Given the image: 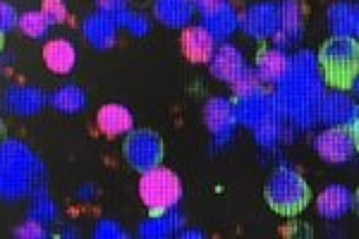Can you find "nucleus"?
Listing matches in <instances>:
<instances>
[{
  "mask_svg": "<svg viewBox=\"0 0 359 239\" xmlns=\"http://www.w3.org/2000/svg\"><path fill=\"white\" fill-rule=\"evenodd\" d=\"M48 179V168L27 142L3 139L0 142V201L17 203L29 199L32 189Z\"/></svg>",
  "mask_w": 359,
  "mask_h": 239,
  "instance_id": "nucleus-1",
  "label": "nucleus"
},
{
  "mask_svg": "<svg viewBox=\"0 0 359 239\" xmlns=\"http://www.w3.org/2000/svg\"><path fill=\"white\" fill-rule=\"evenodd\" d=\"M326 93V79L321 74L287 72L280 84H276V103L280 115L294 130H311L318 122V106Z\"/></svg>",
  "mask_w": 359,
  "mask_h": 239,
  "instance_id": "nucleus-2",
  "label": "nucleus"
},
{
  "mask_svg": "<svg viewBox=\"0 0 359 239\" xmlns=\"http://www.w3.org/2000/svg\"><path fill=\"white\" fill-rule=\"evenodd\" d=\"M318 65L326 84L347 89L359 77V41L355 36H333L318 50Z\"/></svg>",
  "mask_w": 359,
  "mask_h": 239,
  "instance_id": "nucleus-3",
  "label": "nucleus"
},
{
  "mask_svg": "<svg viewBox=\"0 0 359 239\" xmlns=\"http://www.w3.org/2000/svg\"><path fill=\"white\" fill-rule=\"evenodd\" d=\"M266 203L278 215H297L302 213L311 201V191L306 179L290 165L276 168V172L269 177L264 189Z\"/></svg>",
  "mask_w": 359,
  "mask_h": 239,
  "instance_id": "nucleus-4",
  "label": "nucleus"
},
{
  "mask_svg": "<svg viewBox=\"0 0 359 239\" xmlns=\"http://www.w3.org/2000/svg\"><path fill=\"white\" fill-rule=\"evenodd\" d=\"M139 199L147 206L149 215L165 213L180 206L182 201V182L170 168H156L142 175L139 179Z\"/></svg>",
  "mask_w": 359,
  "mask_h": 239,
  "instance_id": "nucleus-5",
  "label": "nucleus"
},
{
  "mask_svg": "<svg viewBox=\"0 0 359 239\" xmlns=\"http://www.w3.org/2000/svg\"><path fill=\"white\" fill-rule=\"evenodd\" d=\"M233 106H235V118L237 125L247 127V130H259V127L269 125L273 120H280V110H278L276 103V93H269L262 86L245 93H235L233 98Z\"/></svg>",
  "mask_w": 359,
  "mask_h": 239,
  "instance_id": "nucleus-6",
  "label": "nucleus"
},
{
  "mask_svg": "<svg viewBox=\"0 0 359 239\" xmlns=\"http://www.w3.org/2000/svg\"><path fill=\"white\" fill-rule=\"evenodd\" d=\"M123 153L135 172H149L163 163V142L154 130H132L125 137Z\"/></svg>",
  "mask_w": 359,
  "mask_h": 239,
  "instance_id": "nucleus-7",
  "label": "nucleus"
},
{
  "mask_svg": "<svg viewBox=\"0 0 359 239\" xmlns=\"http://www.w3.org/2000/svg\"><path fill=\"white\" fill-rule=\"evenodd\" d=\"M0 106L8 115L15 118H36L48 106V93L34 84H10L0 96Z\"/></svg>",
  "mask_w": 359,
  "mask_h": 239,
  "instance_id": "nucleus-8",
  "label": "nucleus"
},
{
  "mask_svg": "<svg viewBox=\"0 0 359 239\" xmlns=\"http://www.w3.org/2000/svg\"><path fill=\"white\" fill-rule=\"evenodd\" d=\"M204 122L208 132L213 134V149H225L235 137L237 130V118H235V106L230 98L225 96H213L211 101H206L204 106Z\"/></svg>",
  "mask_w": 359,
  "mask_h": 239,
  "instance_id": "nucleus-9",
  "label": "nucleus"
},
{
  "mask_svg": "<svg viewBox=\"0 0 359 239\" xmlns=\"http://www.w3.org/2000/svg\"><path fill=\"white\" fill-rule=\"evenodd\" d=\"M314 149L321 156V161L331 163V165H345L355 158L357 146L352 134L343 130V127H328L321 134H316Z\"/></svg>",
  "mask_w": 359,
  "mask_h": 239,
  "instance_id": "nucleus-10",
  "label": "nucleus"
},
{
  "mask_svg": "<svg viewBox=\"0 0 359 239\" xmlns=\"http://www.w3.org/2000/svg\"><path fill=\"white\" fill-rule=\"evenodd\" d=\"M240 29L252 41H269L276 39L280 29V10L276 3H257L242 13Z\"/></svg>",
  "mask_w": 359,
  "mask_h": 239,
  "instance_id": "nucleus-11",
  "label": "nucleus"
},
{
  "mask_svg": "<svg viewBox=\"0 0 359 239\" xmlns=\"http://www.w3.org/2000/svg\"><path fill=\"white\" fill-rule=\"evenodd\" d=\"M359 118V106L352 96H347L343 89L326 91L318 106V122L326 127H352V122Z\"/></svg>",
  "mask_w": 359,
  "mask_h": 239,
  "instance_id": "nucleus-12",
  "label": "nucleus"
},
{
  "mask_svg": "<svg viewBox=\"0 0 359 239\" xmlns=\"http://www.w3.org/2000/svg\"><path fill=\"white\" fill-rule=\"evenodd\" d=\"M208 67H211L213 77L218 81H225V84H230V86H235L249 69L245 53H242L235 43H230V41H223V43L216 46V53L208 60Z\"/></svg>",
  "mask_w": 359,
  "mask_h": 239,
  "instance_id": "nucleus-13",
  "label": "nucleus"
},
{
  "mask_svg": "<svg viewBox=\"0 0 359 239\" xmlns=\"http://www.w3.org/2000/svg\"><path fill=\"white\" fill-rule=\"evenodd\" d=\"M278 10H280V29L276 34V43L278 48L287 50L304 39V8L299 0H280Z\"/></svg>",
  "mask_w": 359,
  "mask_h": 239,
  "instance_id": "nucleus-14",
  "label": "nucleus"
},
{
  "mask_svg": "<svg viewBox=\"0 0 359 239\" xmlns=\"http://www.w3.org/2000/svg\"><path fill=\"white\" fill-rule=\"evenodd\" d=\"M82 36H84V41L94 50H101V53H106V50L115 48V43H118L120 27L115 25V22L108 15H103V13H98V10H96L94 15H86L84 17Z\"/></svg>",
  "mask_w": 359,
  "mask_h": 239,
  "instance_id": "nucleus-15",
  "label": "nucleus"
},
{
  "mask_svg": "<svg viewBox=\"0 0 359 239\" xmlns=\"http://www.w3.org/2000/svg\"><path fill=\"white\" fill-rule=\"evenodd\" d=\"M96 127L101 134H106L108 139L115 137H127L135 130V115L132 110L123 106V103H106L96 113Z\"/></svg>",
  "mask_w": 359,
  "mask_h": 239,
  "instance_id": "nucleus-16",
  "label": "nucleus"
},
{
  "mask_svg": "<svg viewBox=\"0 0 359 239\" xmlns=\"http://www.w3.org/2000/svg\"><path fill=\"white\" fill-rule=\"evenodd\" d=\"M240 22H242L240 10H237L230 0H225L223 5H218L211 13L201 15V27H206L218 43H223V41H228L233 36L237 29H240Z\"/></svg>",
  "mask_w": 359,
  "mask_h": 239,
  "instance_id": "nucleus-17",
  "label": "nucleus"
},
{
  "mask_svg": "<svg viewBox=\"0 0 359 239\" xmlns=\"http://www.w3.org/2000/svg\"><path fill=\"white\" fill-rule=\"evenodd\" d=\"M316 211L326 220H340L355 211V194L345 184H331L316 199Z\"/></svg>",
  "mask_w": 359,
  "mask_h": 239,
  "instance_id": "nucleus-18",
  "label": "nucleus"
},
{
  "mask_svg": "<svg viewBox=\"0 0 359 239\" xmlns=\"http://www.w3.org/2000/svg\"><path fill=\"white\" fill-rule=\"evenodd\" d=\"M218 41L211 36L206 27L192 25L187 29H182V53L187 60L192 62H208L216 53Z\"/></svg>",
  "mask_w": 359,
  "mask_h": 239,
  "instance_id": "nucleus-19",
  "label": "nucleus"
},
{
  "mask_svg": "<svg viewBox=\"0 0 359 239\" xmlns=\"http://www.w3.org/2000/svg\"><path fill=\"white\" fill-rule=\"evenodd\" d=\"M196 10L192 0H154V17L168 29L192 27Z\"/></svg>",
  "mask_w": 359,
  "mask_h": 239,
  "instance_id": "nucleus-20",
  "label": "nucleus"
},
{
  "mask_svg": "<svg viewBox=\"0 0 359 239\" xmlns=\"http://www.w3.org/2000/svg\"><path fill=\"white\" fill-rule=\"evenodd\" d=\"M77 46L67 39H50L43 46V62L53 74H69L77 67Z\"/></svg>",
  "mask_w": 359,
  "mask_h": 239,
  "instance_id": "nucleus-21",
  "label": "nucleus"
},
{
  "mask_svg": "<svg viewBox=\"0 0 359 239\" xmlns=\"http://www.w3.org/2000/svg\"><path fill=\"white\" fill-rule=\"evenodd\" d=\"M184 230V215L182 211L172 208V211L165 213H156L149 215L142 225H139V237L144 239H168L175 237Z\"/></svg>",
  "mask_w": 359,
  "mask_h": 239,
  "instance_id": "nucleus-22",
  "label": "nucleus"
},
{
  "mask_svg": "<svg viewBox=\"0 0 359 239\" xmlns=\"http://www.w3.org/2000/svg\"><path fill=\"white\" fill-rule=\"evenodd\" d=\"M287 67H290V55L283 48H278V46L259 50L257 65H254L262 84H280L287 74Z\"/></svg>",
  "mask_w": 359,
  "mask_h": 239,
  "instance_id": "nucleus-23",
  "label": "nucleus"
},
{
  "mask_svg": "<svg viewBox=\"0 0 359 239\" xmlns=\"http://www.w3.org/2000/svg\"><path fill=\"white\" fill-rule=\"evenodd\" d=\"M29 199H32V203H29V208H27L29 220H36V223H41L46 227H53L57 220H60V206H57V201L48 194L46 182L34 186Z\"/></svg>",
  "mask_w": 359,
  "mask_h": 239,
  "instance_id": "nucleus-24",
  "label": "nucleus"
},
{
  "mask_svg": "<svg viewBox=\"0 0 359 239\" xmlns=\"http://www.w3.org/2000/svg\"><path fill=\"white\" fill-rule=\"evenodd\" d=\"M48 106L62 115H79L89 106V96L79 84H62L48 93Z\"/></svg>",
  "mask_w": 359,
  "mask_h": 239,
  "instance_id": "nucleus-25",
  "label": "nucleus"
},
{
  "mask_svg": "<svg viewBox=\"0 0 359 239\" xmlns=\"http://www.w3.org/2000/svg\"><path fill=\"white\" fill-rule=\"evenodd\" d=\"M359 10L352 3H333L328 8V29L333 36H357Z\"/></svg>",
  "mask_w": 359,
  "mask_h": 239,
  "instance_id": "nucleus-26",
  "label": "nucleus"
},
{
  "mask_svg": "<svg viewBox=\"0 0 359 239\" xmlns=\"http://www.w3.org/2000/svg\"><path fill=\"white\" fill-rule=\"evenodd\" d=\"M292 134H294V127L285 118H280V120H273V122H269V125L259 127V130H254V142L264 151H276V149H280L283 144L290 142Z\"/></svg>",
  "mask_w": 359,
  "mask_h": 239,
  "instance_id": "nucleus-27",
  "label": "nucleus"
},
{
  "mask_svg": "<svg viewBox=\"0 0 359 239\" xmlns=\"http://www.w3.org/2000/svg\"><path fill=\"white\" fill-rule=\"evenodd\" d=\"M22 34L32 41H43L50 34V22L46 20L41 10H29V13L20 15V25H17Z\"/></svg>",
  "mask_w": 359,
  "mask_h": 239,
  "instance_id": "nucleus-28",
  "label": "nucleus"
},
{
  "mask_svg": "<svg viewBox=\"0 0 359 239\" xmlns=\"http://www.w3.org/2000/svg\"><path fill=\"white\" fill-rule=\"evenodd\" d=\"M96 5H98V13L108 15L120 29H125L127 20L132 17L130 0H96Z\"/></svg>",
  "mask_w": 359,
  "mask_h": 239,
  "instance_id": "nucleus-29",
  "label": "nucleus"
},
{
  "mask_svg": "<svg viewBox=\"0 0 359 239\" xmlns=\"http://www.w3.org/2000/svg\"><path fill=\"white\" fill-rule=\"evenodd\" d=\"M41 13H43L46 20L50 22V27H60V25H65V22L69 20L65 0H43Z\"/></svg>",
  "mask_w": 359,
  "mask_h": 239,
  "instance_id": "nucleus-30",
  "label": "nucleus"
},
{
  "mask_svg": "<svg viewBox=\"0 0 359 239\" xmlns=\"http://www.w3.org/2000/svg\"><path fill=\"white\" fill-rule=\"evenodd\" d=\"M94 237L96 239H127L130 237V232H127L123 227V223H118V220L103 218V220H98L96 227H94Z\"/></svg>",
  "mask_w": 359,
  "mask_h": 239,
  "instance_id": "nucleus-31",
  "label": "nucleus"
},
{
  "mask_svg": "<svg viewBox=\"0 0 359 239\" xmlns=\"http://www.w3.org/2000/svg\"><path fill=\"white\" fill-rule=\"evenodd\" d=\"M17 25H20V13L10 3L0 0V39L10 36L17 29Z\"/></svg>",
  "mask_w": 359,
  "mask_h": 239,
  "instance_id": "nucleus-32",
  "label": "nucleus"
},
{
  "mask_svg": "<svg viewBox=\"0 0 359 239\" xmlns=\"http://www.w3.org/2000/svg\"><path fill=\"white\" fill-rule=\"evenodd\" d=\"M50 227H46L41 223H36V220H25L22 225H17L15 227V237H20V239H46L50 235Z\"/></svg>",
  "mask_w": 359,
  "mask_h": 239,
  "instance_id": "nucleus-33",
  "label": "nucleus"
},
{
  "mask_svg": "<svg viewBox=\"0 0 359 239\" xmlns=\"http://www.w3.org/2000/svg\"><path fill=\"white\" fill-rule=\"evenodd\" d=\"M125 29H127V32H130L135 39H144V36H149V34H151L154 25H151V20H149L147 15H142V13H132V17H130V20H127Z\"/></svg>",
  "mask_w": 359,
  "mask_h": 239,
  "instance_id": "nucleus-34",
  "label": "nucleus"
},
{
  "mask_svg": "<svg viewBox=\"0 0 359 239\" xmlns=\"http://www.w3.org/2000/svg\"><path fill=\"white\" fill-rule=\"evenodd\" d=\"M74 196H77V201H82V203H94L98 199V186L86 182V184L79 186L77 194H74Z\"/></svg>",
  "mask_w": 359,
  "mask_h": 239,
  "instance_id": "nucleus-35",
  "label": "nucleus"
},
{
  "mask_svg": "<svg viewBox=\"0 0 359 239\" xmlns=\"http://www.w3.org/2000/svg\"><path fill=\"white\" fill-rule=\"evenodd\" d=\"M192 3H194V10H196V13L206 15V13H211V10H216L218 5H223L225 0H192Z\"/></svg>",
  "mask_w": 359,
  "mask_h": 239,
  "instance_id": "nucleus-36",
  "label": "nucleus"
},
{
  "mask_svg": "<svg viewBox=\"0 0 359 239\" xmlns=\"http://www.w3.org/2000/svg\"><path fill=\"white\" fill-rule=\"evenodd\" d=\"M17 62V55L15 53H0V72H8Z\"/></svg>",
  "mask_w": 359,
  "mask_h": 239,
  "instance_id": "nucleus-37",
  "label": "nucleus"
},
{
  "mask_svg": "<svg viewBox=\"0 0 359 239\" xmlns=\"http://www.w3.org/2000/svg\"><path fill=\"white\" fill-rule=\"evenodd\" d=\"M180 237H182V239H201V237H204V232L196 230V227H184V230L180 232Z\"/></svg>",
  "mask_w": 359,
  "mask_h": 239,
  "instance_id": "nucleus-38",
  "label": "nucleus"
},
{
  "mask_svg": "<svg viewBox=\"0 0 359 239\" xmlns=\"http://www.w3.org/2000/svg\"><path fill=\"white\" fill-rule=\"evenodd\" d=\"M350 134H352V139H355V146H357V153H359V118L352 122Z\"/></svg>",
  "mask_w": 359,
  "mask_h": 239,
  "instance_id": "nucleus-39",
  "label": "nucleus"
},
{
  "mask_svg": "<svg viewBox=\"0 0 359 239\" xmlns=\"http://www.w3.org/2000/svg\"><path fill=\"white\" fill-rule=\"evenodd\" d=\"M62 237H79V227L67 225V227H65V232H62Z\"/></svg>",
  "mask_w": 359,
  "mask_h": 239,
  "instance_id": "nucleus-40",
  "label": "nucleus"
},
{
  "mask_svg": "<svg viewBox=\"0 0 359 239\" xmlns=\"http://www.w3.org/2000/svg\"><path fill=\"white\" fill-rule=\"evenodd\" d=\"M350 89H352V93H355V96L359 98V77H357L355 81H352V86H350Z\"/></svg>",
  "mask_w": 359,
  "mask_h": 239,
  "instance_id": "nucleus-41",
  "label": "nucleus"
},
{
  "mask_svg": "<svg viewBox=\"0 0 359 239\" xmlns=\"http://www.w3.org/2000/svg\"><path fill=\"white\" fill-rule=\"evenodd\" d=\"M355 211L359 213V191H357V194H355Z\"/></svg>",
  "mask_w": 359,
  "mask_h": 239,
  "instance_id": "nucleus-42",
  "label": "nucleus"
},
{
  "mask_svg": "<svg viewBox=\"0 0 359 239\" xmlns=\"http://www.w3.org/2000/svg\"><path fill=\"white\" fill-rule=\"evenodd\" d=\"M357 10H359V5H357ZM357 36H359V22H357Z\"/></svg>",
  "mask_w": 359,
  "mask_h": 239,
  "instance_id": "nucleus-43",
  "label": "nucleus"
}]
</instances>
